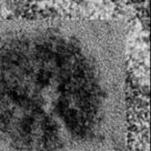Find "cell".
I'll return each mask as SVG.
<instances>
[{"mask_svg":"<svg viewBox=\"0 0 151 151\" xmlns=\"http://www.w3.org/2000/svg\"><path fill=\"white\" fill-rule=\"evenodd\" d=\"M125 26L0 20V151H125Z\"/></svg>","mask_w":151,"mask_h":151,"instance_id":"6da1fadb","label":"cell"}]
</instances>
